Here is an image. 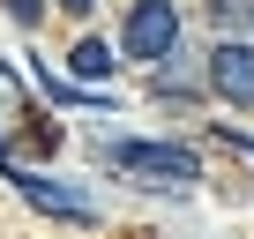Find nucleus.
I'll return each mask as SVG.
<instances>
[{"mask_svg": "<svg viewBox=\"0 0 254 239\" xmlns=\"http://www.w3.org/2000/svg\"><path fill=\"white\" fill-rule=\"evenodd\" d=\"M112 165L135 172V179H157V187H194L202 179V157L187 142H112Z\"/></svg>", "mask_w": 254, "mask_h": 239, "instance_id": "obj_1", "label": "nucleus"}, {"mask_svg": "<svg viewBox=\"0 0 254 239\" xmlns=\"http://www.w3.org/2000/svg\"><path fill=\"white\" fill-rule=\"evenodd\" d=\"M120 45H127V60H172V45H180V8H172V0H135Z\"/></svg>", "mask_w": 254, "mask_h": 239, "instance_id": "obj_2", "label": "nucleus"}, {"mask_svg": "<svg viewBox=\"0 0 254 239\" xmlns=\"http://www.w3.org/2000/svg\"><path fill=\"white\" fill-rule=\"evenodd\" d=\"M8 179H15V194H23L30 209H45V217H60V224H97V202H90L82 187L45 179V172H30V165H8Z\"/></svg>", "mask_w": 254, "mask_h": 239, "instance_id": "obj_3", "label": "nucleus"}, {"mask_svg": "<svg viewBox=\"0 0 254 239\" xmlns=\"http://www.w3.org/2000/svg\"><path fill=\"white\" fill-rule=\"evenodd\" d=\"M209 90L224 105H254V45H217L209 53Z\"/></svg>", "mask_w": 254, "mask_h": 239, "instance_id": "obj_4", "label": "nucleus"}, {"mask_svg": "<svg viewBox=\"0 0 254 239\" xmlns=\"http://www.w3.org/2000/svg\"><path fill=\"white\" fill-rule=\"evenodd\" d=\"M67 67H75V82H105V75H112V53H105L97 38H82V45L67 53Z\"/></svg>", "mask_w": 254, "mask_h": 239, "instance_id": "obj_5", "label": "nucleus"}, {"mask_svg": "<svg viewBox=\"0 0 254 239\" xmlns=\"http://www.w3.org/2000/svg\"><path fill=\"white\" fill-rule=\"evenodd\" d=\"M8 15H15V23H38V15H45V0H8Z\"/></svg>", "mask_w": 254, "mask_h": 239, "instance_id": "obj_6", "label": "nucleus"}, {"mask_svg": "<svg viewBox=\"0 0 254 239\" xmlns=\"http://www.w3.org/2000/svg\"><path fill=\"white\" fill-rule=\"evenodd\" d=\"M60 8H67V15H90V8H97V0H60Z\"/></svg>", "mask_w": 254, "mask_h": 239, "instance_id": "obj_7", "label": "nucleus"}]
</instances>
